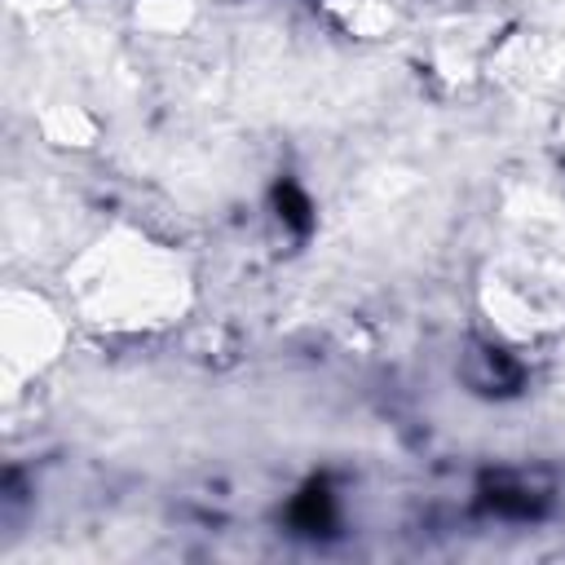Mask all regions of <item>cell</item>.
I'll return each mask as SVG.
<instances>
[{
	"mask_svg": "<svg viewBox=\"0 0 565 565\" xmlns=\"http://www.w3.org/2000/svg\"><path fill=\"white\" fill-rule=\"evenodd\" d=\"M477 309L508 344L565 331V194L556 185L503 181L477 256Z\"/></svg>",
	"mask_w": 565,
	"mask_h": 565,
	"instance_id": "cell-1",
	"label": "cell"
},
{
	"mask_svg": "<svg viewBox=\"0 0 565 565\" xmlns=\"http://www.w3.org/2000/svg\"><path fill=\"white\" fill-rule=\"evenodd\" d=\"M75 327L106 340H150L181 327L199 300L194 260L137 221L102 225L62 269Z\"/></svg>",
	"mask_w": 565,
	"mask_h": 565,
	"instance_id": "cell-2",
	"label": "cell"
},
{
	"mask_svg": "<svg viewBox=\"0 0 565 565\" xmlns=\"http://www.w3.org/2000/svg\"><path fill=\"white\" fill-rule=\"evenodd\" d=\"M75 318L66 300H53L35 287H4L0 291V388L4 402H13L26 384L49 375L66 344H71Z\"/></svg>",
	"mask_w": 565,
	"mask_h": 565,
	"instance_id": "cell-3",
	"label": "cell"
},
{
	"mask_svg": "<svg viewBox=\"0 0 565 565\" xmlns=\"http://www.w3.org/2000/svg\"><path fill=\"white\" fill-rule=\"evenodd\" d=\"M499 44V22L490 18H450L433 31L428 62L441 79H472L486 75V62Z\"/></svg>",
	"mask_w": 565,
	"mask_h": 565,
	"instance_id": "cell-4",
	"label": "cell"
},
{
	"mask_svg": "<svg viewBox=\"0 0 565 565\" xmlns=\"http://www.w3.org/2000/svg\"><path fill=\"white\" fill-rule=\"evenodd\" d=\"M40 128L49 141L57 146H88L97 137V124L79 110V106H66V102H53L44 115H40Z\"/></svg>",
	"mask_w": 565,
	"mask_h": 565,
	"instance_id": "cell-5",
	"label": "cell"
},
{
	"mask_svg": "<svg viewBox=\"0 0 565 565\" xmlns=\"http://www.w3.org/2000/svg\"><path fill=\"white\" fill-rule=\"evenodd\" d=\"M137 22L146 31H159V35H177L194 22V0H141L137 4Z\"/></svg>",
	"mask_w": 565,
	"mask_h": 565,
	"instance_id": "cell-6",
	"label": "cell"
},
{
	"mask_svg": "<svg viewBox=\"0 0 565 565\" xmlns=\"http://www.w3.org/2000/svg\"><path fill=\"white\" fill-rule=\"evenodd\" d=\"M547 115H552V137H556V146L565 150V71H561V79H556V88L547 93Z\"/></svg>",
	"mask_w": 565,
	"mask_h": 565,
	"instance_id": "cell-7",
	"label": "cell"
},
{
	"mask_svg": "<svg viewBox=\"0 0 565 565\" xmlns=\"http://www.w3.org/2000/svg\"><path fill=\"white\" fill-rule=\"evenodd\" d=\"M13 4H26V9H53V4H62V0H13Z\"/></svg>",
	"mask_w": 565,
	"mask_h": 565,
	"instance_id": "cell-8",
	"label": "cell"
}]
</instances>
